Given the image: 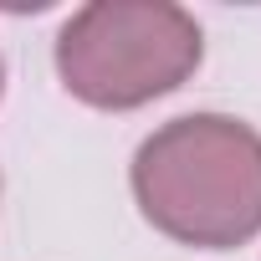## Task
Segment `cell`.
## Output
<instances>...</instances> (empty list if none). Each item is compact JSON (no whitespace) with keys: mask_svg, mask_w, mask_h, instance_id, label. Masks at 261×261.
Listing matches in <instances>:
<instances>
[{"mask_svg":"<svg viewBox=\"0 0 261 261\" xmlns=\"http://www.w3.org/2000/svg\"><path fill=\"white\" fill-rule=\"evenodd\" d=\"M134 200L179 246H246L261 236V134L230 113L169 118L134 154Z\"/></svg>","mask_w":261,"mask_h":261,"instance_id":"obj_1","label":"cell"},{"mask_svg":"<svg viewBox=\"0 0 261 261\" xmlns=\"http://www.w3.org/2000/svg\"><path fill=\"white\" fill-rule=\"evenodd\" d=\"M0 87H6V62H0Z\"/></svg>","mask_w":261,"mask_h":261,"instance_id":"obj_3","label":"cell"},{"mask_svg":"<svg viewBox=\"0 0 261 261\" xmlns=\"http://www.w3.org/2000/svg\"><path fill=\"white\" fill-rule=\"evenodd\" d=\"M205 57V31L185 6L169 0H92L57 31L62 87L108 113L144 108L179 82Z\"/></svg>","mask_w":261,"mask_h":261,"instance_id":"obj_2","label":"cell"}]
</instances>
